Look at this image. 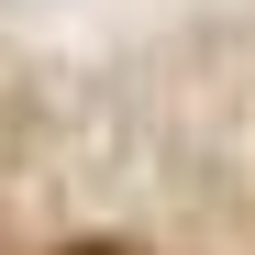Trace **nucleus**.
<instances>
[{"label":"nucleus","mask_w":255,"mask_h":255,"mask_svg":"<svg viewBox=\"0 0 255 255\" xmlns=\"http://www.w3.org/2000/svg\"><path fill=\"white\" fill-rule=\"evenodd\" d=\"M67 255H133V244H67Z\"/></svg>","instance_id":"nucleus-1"}]
</instances>
